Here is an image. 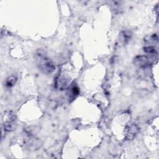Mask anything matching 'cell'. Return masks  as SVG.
I'll list each match as a JSON object with an SVG mask.
<instances>
[{
  "label": "cell",
  "mask_w": 159,
  "mask_h": 159,
  "mask_svg": "<svg viewBox=\"0 0 159 159\" xmlns=\"http://www.w3.org/2000/svg\"><path fill=\"white\" fill-rule=\"evenodd\" d=\"M35 61L38 68L44 73L50 74L55 70V66L52 61L42 51H38L35 55Z\"/></svg>",
  "instance_id": "1"
},
{
  "label": "cell",
  "mask_w": 159,
  "mask_h": 159,
  "mask_svg": "<svg viewBox=\"0 0 159 159\" xmlns=\"http://www.w3.org/2000/svg\"><path fill=\"white\" fill-rule=\"evenodd\" d=\"M4 119L3 127L5 131L11 132L15 129L16 127V116L11 112H9L5 116Z\"/></svg>",
  "instance_id": "2"
},
{
  "label": "cell",
  "mask_w": 159,
  "mask_h": 159,
  "mask_svg": "<svg viewBox=\"0 0 159 159\" xmlns=\"http://www.w3.org/2000/svg\"><path fill=\"white\" fill-rule=\"evenodd\" d=\"M138 132V127L137 125L134 123L129 124L127 125L125 129V138L127 140H130L133 139Z\"/></svg>",
  "instance_id": "3"
},
{
  "label": "cell",
  "mask_w": 159,
  "mask_h": 159,
  "mask_svg": "<svg viewBox=\"0 0 159 159\" xmlns=\"http://www.w3.org/2000/svg\"><path fill=\"white\" fill-rule=\"evenodd\" d=\"M134 62L136 65H138L140 66H145L149 64L150 60L145 56H139L135 58Z\"/></svg>",
  "instance_id": "4"
},
{
  "label": "cell",
  "mask_w": 159,
  "mask_h": 159,
  "mask_svg": "<svg viewBox=\"0 0 159 159\" xmlns=\"http://www.w3.org/2000/svg\"><path fill=\"white\" fill-rule=\"evenodd\" d=\"M16 81H17V77L14 75H11L7 78L6 81V84L7 87H11L14 86V84H15Z\"/></svg>",
  "instance_id": "5"
},
{
  "label": "cell",
  "mask_w": 159,
  "mask_h": 159,
  "mask_svg": "<svg viewBox=\"0 0 159 159\" xmlns=\"http://www.w3.org/2000/svg\"><path fill=\"white\" fill-rule=\"evenodd\" d=\"M130 33L127 32H123L120 34V40L123 43H126L130 39Z\"/></svg>",
  "instance_id": "6"
},
{
  "label": "cell",
  "mask_w": 159,
  "mask_h": 159,
  "mask_svg": "<svg viewBox=\"0 0 159 159\" xmlns=\"http://www.w3.org/2000/svg\"><path fill=\"white\" fill-rule=\"evenodd\" d=\"M70 96H73L74 98L79 94L80 90L77 86H74L70 89Z\"/></svg>",
  "instance_id": "7"
}]
</instances>
